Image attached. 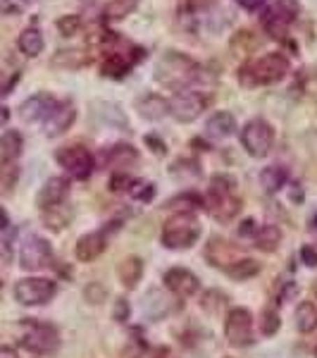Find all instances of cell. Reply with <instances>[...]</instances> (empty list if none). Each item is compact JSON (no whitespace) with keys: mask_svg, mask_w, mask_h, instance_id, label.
<instances>
[{"mask_svg":"<svg viewBox=\"0 0 317 358\" xmlns=\"http://www.w3.org/2000/svg\"><path fill=\"white\" fill-rule=\"evenodd\" d=\"M203 72L205 69L193 57L184 55L179 50H165L155 62L153 77L158 84H163L172 91H186L189 86L203 79Z\"/></svg>","mask_w":317,"mask_h":358,"instance_id":"6da1fadb","label":"cell"},{"mask_svg":"<svg viewBox=\"0 0 317 358\" xmlns=\"http://www.w3.org/2000/svg\"><path fill=\"white\" fill-rule=\"evenodd\" d=\"M205 208L215 220L229 222L239 215L241 199L236 196V179L229 175H215L205 194Z\"/></svg>","mask_w":317,"mask_h":358,"instance_id":"7a4b0ae2","label":"cell"},{"mask_svg":"<svg viewBox=\"0 0 317 358\" xmlns=\"http://www.w3.org/2000/svg\"><path fill=\"white\" fill-rule=\"evenodd\" d=\"M289 60L281 53H267L258 60L249 62L239 69V82L246 86H258V84H277L289 74Z\"/></svg>","mask_w":317,"mask_h":358,"instance_id":"3957f363","label":"cell"},{"mask_svg":"<svg viewBox=\"0 0 317 358\" xmlns=\"http://www.w3.org/2000/svg\"><path fill=\"white\" fill-rule=\"evenodd\" d=\"M301 3L298 0H263L260 24L270 38H286V31L298 20Z\"/></svg>","mask_w":317,"mask_h":358,"instance_id":"277c9868","label":"cell"},{"mask_svg":"<svg viewBox=\"0 0 317 358\" xmlns=\"http://www.w3.org/2000/svg\"><path fill=\"white\" fill-rule=\"evenodd\" d=\"M200 236V224L196 220L193 213L179 210L165 222L163 227V246L172 251H182V248H191Z\"/></svg>","mask_w":317,"mask_h":358,"instance_id":"5b68a950","label":"cell"},{"mask_svg":"<svg viewBox=\"0 0 317 358\" xmlns=\"http://www.w3.org/2000/svg\"><path fill=\"white\" fill-rule=\"evenodd\" d=\"M20 344L24 346L27 351L36 356H53L57 349H60V334L53 325L41 320H24L22 322V337Z\"/></svg>","mask_w":317,"mask_h":358,"instance_id":"8992f818","label":"cell"},{"mask_svg":"<svg viewBox=\"0 0 317 358\" xmlns=\"http://www.w3.org/2000/svg\"><path fill=\"white\" fill-rule=\"evenodd\" d=\"M241 146L251 158H265L274 146V129L267 120L256 117L241 129Z\"/></svg>","mask_w":317,"mask_h":358,"instance_id":"52a82bcc","label":"cell"},{"mask_svg":"<svg viewBox=\"0 0 317 358\" xmlns=\"http://www.w3.org/2000/svg\"><path fill=\"white\" fill-rule=\"evenodd\" d=\"M57 287L45 277H24L15 285V299L22 306H43L55 296Z\"/></svg>","mask_w":317,"mask_h":358,"instance_id":"ba28073f","label":"cell"},{"mask_svg":"<svg viewBox=\"0 0 317 358\" xmlns=\"http://www.w3.org/2000/svg\"><path fill=\"white\" fill-rule=\"evenodd\" d=\"M205 108H207V98L200 94V91H191V89L177 91L170 101V115L177 122H184V124L198 120Z\"/></svg>","mask_w":317,"mask_h":358,"instance_id":"9c48e42d","label":"cell"},{"mask_svg":"<svg viewBox=\"0 0 317 358\" xmlns=\"http://www.w3.org/2000/svg\"><path fill=\"white\" fill-rule=\"evenodd\" d=\"M55 160L60 167H65L69 177L74 179H89L94 172V155L89 153V148H84L82 143H72L55 153Z\"/></svg>","mask_w":317,"mask_h":358,"instance_id":"30bf717a","label":"cell"},{"mask_svg":"<svg viewBox=\"0 0 317 358\" xmlns=\"http://www.w3.org/2000/svg\"><path fill=\"white\" fill-rule=\"evenodd\" d=\"M53 263V248H50L48 241L38 234H29L24 241H22L20 248V265L24 270H43Z\"/></svg>","mask_w":317,"mask_h":358,"instance_id":"8fae6325","label":"cell"},{"mask_svg":"<svg viewBox=\"0 0 317 358\" xmlns=\"http://www.w3.org/2000/svg\"><path fill=\"white\" fill-rule=\"evenodd\" d=\"M224 337L232 346L253 344V315L249 308H232L224 320Z\"/></svg>","mask_w":317,"mask_h":358,"instance_id":"7c38bea8","label":"cell"},{"mask_svg":"<svg viewBox=\"0 0 317 358\" xmlns=\"http://www.w3.org/2000/svg\"><path fill=\"white\" fill-rule=\"evenodd\" d=\"M163 282H165L167 289H170L172 294H177V296H182V299L193 296V294L200 289L198 277H196L191 270H186V268L167 270L165 277H163Z\"/></svg>","mask_w":317,"mask_h":358,"instance_id":"4fadbf2b","label":"cell"},{"mask_svg":"<svg viewBox=\"0 0 317 358\" xmlns=\"http://www.w3.org/2000/svg\"><path fill=\"white\" fill-rule=\"evenodd\" d=\"M55 106H57V101L50 94H36V96L27 98L20 106V117L24 120V122H45Z\"/></svg>","mask_w":317,"mask_h":358,"instance_id":"5bb4252c","label":"cell"},{"mask_svg":"<svg viewBox=\"0 0 317 358\" xmlns=\"http://www.w3.org/2000/svg\"><path fill=\"white\" fill-rule=\"evenodd\" d=\"M67 194H69V179L67 177H50L36 196V206L41 208V210H50V208L65 203Z\"/></svg>","mask_w":317,"mask_h":358,"instance_id":"9a60e30c","label":"cell"},{"mask_svg":"<svg viewBox=\"0 0 317 358\" xmlns=\"http://www.w3.org/2000/svg\"><path fill=\"white\" fill-rule=\"evenodd\" d=\"M77 120V110H74L72 101H62L53 108V113L45 120V136H60L65 134L69 127Z\"/></svg>","mask_w":317,"mask_h":358,"instance_id":"2e32d148","label":"cell"},{"mask_svg":"<svg viewBox=\"0 0 317 358\" xmlns=\"http://www.w3.org/2000/svg\"><path fill=\"white\" fill-rule=\"evenodd\" d=\"M105 248H108V229L84 234L82 239L77 241V258L84 263H91V261H96V258H101Z\"/></svg>","mask_w":317,"mask_h":358,"instance_id":"e0dca14e","label":"cell"},{"mask_svg":"<svg viewBox=\"0 0 317 358\" xmlns=\"http://www.w3.org/2000/svg\"><path fill=\"white\" fill-rule=\"evenodd\" d=\"M136 110L141 117L151 120V122H158L165 115H170V101H165V98L158 94H143L136 98Z\"/></svg>","mask_w":317,"mask_h":358,"instance_id":"ac0fdd59","label":"cell"},{"mask_svg":"<svg viewBox=\"0 0 317 358\" xmlns=\"http://www.w3.org/2000/svg\"><path fill=\"white\" fill-rule=\"evenodd\" d=\"M86 65H91V55L82 48H62L50 57V67L55 69H69V72H74V69H82Z\"/></svg>","mask_w":317,"mask_h":358,"instance_id":"d6986e66","label":"cell"},{"mask_svg":"<svg viewBox=\"0 0 317 358\" xmlns=\"http://www.w3.org/2000/svg\"><path fill=\"white\" fill-rule=\"evenodd\" d=\"M105 163L117 172H126L129 167L138 163V151L131 143H115L110 151L105 153Z\"/></svg>","mask_w":317,"mask_h":358,"instance_id":"ffe728a7","label":"cell"},{"mask_svg":"<svg viewBox=\"0 0 317 358\" xmlns=\"http://www.w3.org/2000/svg\"><path fill=\"white\" fill-rule=\"evenodd\" d=\"M236 131V120L232 113L222 110V113H215L210 120L205 122V134L210 138H229Z\"/></svg>","mask_w":317,"mask_h":358,"instance_id":"44dd1931","label":"cell"},{"mask_svg":"<svg viewBox=\"0 0 317 358\" xmlns=\"http://www.w3.org/2000/svg\"><path fill=\"white\" fill-rule=\"evenodd\" d=\"M260 187L265 189L267 194H277L279 189L286 187V182H289V170H286L284 165H267L260 170Z\"/></svg>","mask_w":317,"mask_h":358,"instance_id":"7402d4cb","label":"cell"},{"mask_svg":"<svg viewBox=\"0 0 317 358\" xmlns=\"http://www.w3.org/2000/svg\"><path fill=\"white\" fill-rule=\"evenodd\" d=\"M22 148H24V138L17 129H8L0 136V160L3 163H15L22 155Z\"/></svg>","mask_w":317,"mask_h":358,"instance_id":"603a6c76","label":"cell"},{"mask_svg":"<svg viewBox=\"0 0 317 358\" xmlns=\"http://www.w3.org/2000/svg\"><path fill=\"white\" fill-rule=\"evenodd\" d=\"M17 48H20L27 57L41 55V53H43V48H45L43 34L38 31L36 27H27L24 31L20 34V38H17Z\"/></svg>","mask_w":317,"mask_h":358,"instance_id":"cb8c5ba5","label":"cell"},{"mask_svg":"<svg viewBox=\"0 0 317 358\" xmlns=\"http://www.w3.org/2000/svg\"><path fill=\"white\" fill-rule=\"evenodd\" d=\"M117 275H119V282L126 287V289H134V287L141 282V275H143V261L138 256H129L124 258L122 263L117 265Z\"/></svg>","mask_w":317,"mask_h":358,"instance_id":"d4e9b609","label":"cell"},{"mask_svg":"<svg viewBox=\"0 0 317 358\" xmlns=\"http://www.w3.org/2000/svg\"><path fill=\"white\" fill-rule=\"evenodd\" d=\"M134 62L129 60V55H122V53H110L103 60V67H101V74L103 77H110V79H122L126 74L131 72Z\"/></svg>","mask_w":317,"mask_h":358,"instance_id":"484cf974","label":"cell"},{"mask_svg":"<svg viewBox=\"0 0 317 358\" xmlns=\"http://www.w3.org/2000/svg\"><path fill=\"white\" fill-rule=\"evenodd\" d=\"M205 251H220V256H215V258H210V261H207V263H212V265H215V268H224V270H227L229 265L239 261V258H236L234 246L229 244V241L220 239V236H212V239L207 241Z\"/></svg>","mask_w":317,"mask_h":358,"instance_id":"4316f807","label":"cell"},{"mask_svg":"<svg viewBox=\"0 0 317 358\" xmlns=\"http://www.w3.org/2000/svg\"><path fill=\"white\" fill-rule=\"evenodd\" d=\"M141 0H110V3L103 8V20L105 22H119L124 17H129L138 8Z\"/></svg>","mask_w":317,"mask_h":358,"instance_id":"83f0119b","label":"cell"},{"mask_svg":"<svg viewBox=\"0 0 317 358\" xmlns=\"http://www.w3.org/2000/svg\"><path fill=\"white\" fill-rule=\"evenodd\" d=\"M296 327L298 332L310 334L317 330V306L313 301H303L296 308Z\"/></svg>","mask_w":317,"mask_h":358,"instance_id":"f1b7e54d","label":"cell"},{"mask_svg":"<svg viewBox=\"0 0 317 358\" xmlns=\"http://www.w3.org/2000/svg\"><path fill=\"white\" fill-rule=\"evenodd\" d=\"M256 246L260 248V251L265 253H272L277 246H279V241H281V232H279V227L277 224H263V227H258V232H256Z\"/></svg>","mask_w":317,"mask_h":358,"instance_id":"f546056e","label":"cell"},{"mask_svg":"<svg viewBox=\"0 0 317 358\" xmlns=\"http://www.w3.org/2000/svg\"><path fill=\"white\" fill-rule=\"evenodd\" d=\"M258 273H260V263H256L253 258H239V261L227 268V275L236 282L251 280V277H256Z\"/></svg>","mask_w":317,"mask_h":358,"instance_id":"4dcf8cb0","label":"cell"},{"mask_svg":"<svg viewBox=\"0 0 317 358\" xmlns=\"http://www.w3.org/2000/svg\"><path fill=\"white\" fill-rule=\"evenodd\" d=\"M69 220H72V208H65V203L50 208V210H43V222H45V227H50V229L67 227Z\"/></svg>","mask_w":317,"mask_h":358,"instance_id":"1f68e13d","label":"cell"},{"mask_svg":"<svg viewBox=\"0 0 317 358\" xmlns=\"http://www.w3.org/2000/svg\"><path fill=\"white\" fill-rule=\"evenodd\" d=\"M98 103V108H103V113L101 110H94L96 113V117H101L103 122L105 124H110V127H124L129 124L126 122V117L122 115V110H119L117 106H115V103H105V101H96Z\"/></svg>","mask_w":317,"mask_h":358,"instance_id":"d6a6232c","label":"cell"},{"mask_svg":"<svg viewBox=\"0 0 317 358\" xmlns=\"http://www.w3.org/2000/svg\"><path fill=\"white\" fill-rule=\"evenodd\" d=\"M126 194H129L134 201H138V203H151L155 199V184L138 179V182H131V187L126 189Z\"/></svg>","mask_w":317,"mask_h":358,"instance_id":"836d02e7","label":"cell"},{"mask_svg":"<svg viewBox=\"0 0 317 358\" xmlns=\"http://www.w3.org/2000/svg\"><path fill=\"white\" fill-rule=\"evenodd\" d=\"M258 45H260V38H258L253 31H249V29L239 31L232 38V48L236 50V53H253V50H256Z\"/></svg>","mask_w":317,"mask_h":358,"instance_id":"e575fe53","label":"cell"},{"mask_svg":"<svg viewBox=\"0 0 317 358\" xmlns=\"http://www.w3.org/2000/svg\"><path fill=\"white\" fill-rule=\"evenodd\" d=\"M57 31L62 34V36H77L79 31H82V27H84V22H82V17L79 15H65V17H60L57 20Z\"/></svg>","mask_w":317,"mask_h":358,"instance_id":"d590c367","label":"cell"},{"mask_svg":"<svg viewBox=\"0 0 317 358\" xmlns=\"http://www.w3.org/2000/svg\"><path fill=\"white\" fill-rule=\"evenodd\" d=\"M281 327V320H279V310L274 308H267L260 317V332L265 334V337H272V334L279 332Z\"/></svg>","mask_w":317,"mask_h":358,"instance_id":"8d00e7d4","label":"cell"},{"mask_svg":"<svg viewBox=\"0 0 317 358\" xmlns=\"http://www.w3.org/2000/svg\"><path fill=\"white\" fill-rule=\"evenodd\" d=\"M13 258V244H10V236H5V229H0V263L8 265Z\"/></svg>","mask_w":317,"mask_h":358,"instance_id":"74e56055","label":"cell"},{"mask_svg":"<svg viewBox=\"0 0 317 358\" xmlns=\"http://www.w3.org/2000/svg\"><path fill=\"white\" fill-rule=\"evenodd\" d=\"M131 187V179L126 177V172H115L110 179V189L112 192H126Z\"/></svg>","mask_w":317,"mask_h":358,"instance_id":"f35d334b","label":"cell"},{"mask_svg":"<svg viewBox=\"0 0 317 358\" xmlns=\"http://www.w3.org/2000/svg\"><path fill=\"white\" fill-rule=\"evenodd\" d=\"M86 299H89L91 303H101L103 299H105V287L103 285H89V289H86Z\"/></svg>","mask_w":317,"mask_h":358,"instance_id":"ab89813d","label":"cell"},{"mask_svg":"<svg viewBox=\"0 0 317 358\" xmlns=\"http://www.w3.org/2000/svg\"><path fill=\"white\" fill-rule=\"evenodd\" d=\"M217 0H186L189 13H203V10H210Z\"/></svg>","mask_w":317,"mask_h":358,"instance_id":"60d3db41","label":"cell"},{"mask_svg":"<svg viewBox=\"0 0 317 358\" xmlns=\"http://www.w3.org/2000/svg\"><path fill=\"white\" fill-rule=\"evenodd\" d=\"M301 261L308 265V268H315L317 265V248L315 246H303L301 248Z\"/></svg>","mask_w":317,"mask_h":358,"instance_id":"b9f144b4","label":"cell"},{"mask_svg":"<svg viewBox=\"0 0 317 358\" xmlns=\"http://www.w3.org/2000/svg\"><path fill=\"white\" fill-rule=\"evenodd\" d=\"M115 320L117 322H124L126 317H129V303L124 301V299H117V303H115Z\"/></svg>","mask_w":317,"mask_h":358,"instance_id":"7bdbcfd3","label":"cell"},{"mask_svg":"<svg viewBox=\"0 0 317 358\" xmlns=\"http://www.w3.org/2000/svg\"><path fill=\"white\" fill-rule=\"evenodd\" d=\"M146 143L153 148V153L155 155H165L167 153V146H165V141H160L158 136H146Z\"/></svg>","mask_w":317,"mask_h":358,"instance_id":"ee69618b","label":"cell"},{"mask_svg":"<svg viewBox=\"0 0 317 358\" xmlns=\"http://www.w3.org/2000/svg\"><path fill=\"white\" fill-rule=\"evenodd\" d=\"M256 232H258V224H256V220H244L241 222V227H239V236H256Z\"/></svg>","mask_w":317,"mask_h":358,"instance_id":"f6af8a7d","label":"cell"},{"mask_svg":"<svg viewBox=\"0 0 317 358\" xmlns=\"http://www.w3.org/2000/svg\"><path fill=\"white\" fill-rule=\"evenodd\" d=\"M236 3H239L244 10H249V13H253V10H260L263 0H236Z\"/></svg>","mask_w":317,"mask_h":358,"instance_id":"bcb514c9","label":"cell"},{"mask_svg":"<svg viewBox=\"0 0 317 358\" xmlns=\"http://www.w3.org/2000/svg\"><path fill=\"white\" fill-rule=\"evenodd\" d=\"M0 358H20V356H17V351L13 349V346L0 344Z\"/></svg>","mask_w":317,"mask_h":358,"instance_id":"7dc6e473","label":"cell"},{"mask_svg":"<svg viewBox=\"0 0 317 358\" xmlns=\"http://www.w3.org/2000/svg\"><path fill=\"white\" fill-rule=\"evenodd\" d=\"M8 120H10V110H8L5 106H0V127L8 122Z\"/></svg>","mask_w":317,"mask_h":358,"instance_id":"c3c4849f","label":"cell"},{"mask_svg":"<svg viewBox=\"0 0 317 358\" xmlns=\"http://www.w3.org/2000/svg\"><path fill=\"white\" fill-rule=\"evenodd\" d=\"M0 13H15V8L10 5V0H0Z\"/></svg>","mask_w":317,"mask_h":358,"instance_id":"681fc988","label":"cell"},{"mask_svg":"<svg viewBox=\"0 0 317 358\" xmlns=\"http://www.w3.org/2000/svg\"><path fill=\"white\" fill-rule=\"evenodd\" d=\"M79 3H84V5H89V3H94V0H79Z\"/></svg>","mask_w":317,"mask_h":358,"instance_id":"f907efd6","label":"cell"},{"mask_svg":"<svg viewBox=\"0 0 317 358\" xmlns=\"http://www.w3.org/2000/svg\"><path fill=\"white\" fill-rule=\"evenodd\" d=\"M24 3H36V0H24Z\"/></svg>","mask_w":317,"mask_h":358,"instance_id":"816d5d0a","label":"cell"},{"mask_svg":"<svg viewBox=\"0 0 317 358\" xmlns=\"http://www.w3.org/2000/svg\"><path fill=\"white\" fill-rule=\"evenodd\" d=\"M155 358H165V356H155Z\"/></svg>","mask_w":317,"mask_h":358,"instance_id":"f5cc1de1","label":"cell"},{"mask_svg":"<svg viewBox=\"0 0 317 358\" xmlns=\"http://www.w3.org/2000/svg\"><path fill=\"white\" fill-rule=\"evenodd\" d=\"M0 79H3V72H0Z\"/></svg>","mask_w":317,"mask_h":358,"instance_id":"db71d44e","label":"cell"},{"mask_svg":"<svg viewBox=\"0 0 317 358\" xmlns=\"http://www.w3.org/2000/svg\"><path fill=\"white\" fill-rule=\"evenodd\" d=\"M315 356H317V349H315Z\"/></svg>","mask_w":317,"mask_h":358,"instance_id":"11a10c76","label":"cell"},{"mask_svg":"<svg viewBox=\"0 0 317 358\" xmlns=\"http://www.w3.org/2000/svg\"><path fill=\"white\" fill-rule=\"evenodd\" d=\"M227 358H232V356H227Z\"/></svg>","mask_w":317,"mask_h":358,"instance_id":"9f6ffc18","label":"cell"}]
</instances>
